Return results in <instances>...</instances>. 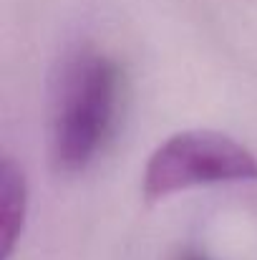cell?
Returning a JSON list of instances; mask_svg holds the SVG:
<instances>
[{
	"instance_id": "obj_1",
	"label": "cell",
	"mask_w": 257,
	"mask_h": 260,
	"mask_svg": "<svg viewBox=\"0 0 257 260\" xmlns=\"http://www.w3.org/2000/svg\"><path fill=\"white\" fill-rule=\"evenodd\" d=\"M121 66L98 48L76 51L61 74L51 154L61 172L88 170L114 134L121 104Z\"/></svg>"
},
{
	"instance_id": "obj_2",
	"label": "cell",
	"mask_w": 257,
	"mask_h": 260,
	"mask_svg": "<svg viewBox=\"0 0 257 260\" xmlns=\"http://www.w3.org/2000/svg\"><path fill=\"white\" fill-rule=\"evenodd\" d=\"M257 157L245 144L219 132H179L162 142L144 167V197L149 202L197 187L252 182Z\"/></svg>"
},
{
	"instance_id": "obj_3",
	"label": "cell",
	"mask_w": 257,
	"mask_h": 260,
	"mask_svg": "<svg viewBox=\"0 0 257 260\" xmlns=\"http://www.w3.org/2000/svg\"><path fill=\"white\" fill-rule=\"evenodd\" d=\"M28 212V184L23 170L5 157L0 167V243H3V260H8L15 250V243L23 233Z\"/></svg>"
},
{
	"instance_id": "obj_4",
	"label": "cell",
	"mask_w": 257,
	"mask_h": 260,
	"mask_svg": "<svg viewBox=\"0 0 257 260\" xmlns=\"http://www.w3.org/2000/svg\"><path fill=\"white\" fill-rule=\"evenodd\" d=\"M179 260H209V258H207V255H202V253H197V250H187Z\"/></svg>"
}]
</instances>
